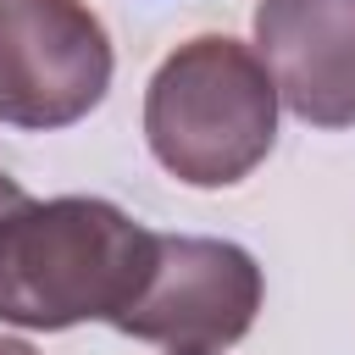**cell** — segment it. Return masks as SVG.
I'll use <instances>...</instances> for the list:
<instances>
[{
	"label": "cell",
	"instance_id": "1",
	"mask_svg": "<svg viewBox=\"0 0 355 355\" xmlns=\"http://www.w3.org/2000/svg\"><path fill=\"white\" fill-rule=\"evenodd\" d=\"M155 255V227L100 194L33 200L0 172V322L61 333L116 322Z\"/></svg>",
	"mask_w": 355,
	"mask_h": 355
},
{
	"label": "cell",
	"instance_id": "2",
	"mask_svg": "<svg viewBox=\"0 0 355 355\" xmlns=\"http://www.w3.org/2000/svg\"><path fill=\"white\" fill-rule=\"evenodd\" d=\"M277 105V83L255 44L194 33L150 72L144 144L178 183L233 189L272 155Z\"/></svg>",
	"mask_w": 355,
	"mask_h": 355
},
{
	"label": "cell",
	"instance_id": "3",
	"mask_svg": "<svg viewBox=\"0 0 355 355\" xmlns=\"http://www.w3.org/2000/svg\"><path fill=\"white\" fill-rule=\"evenodd\" d=\"M261 300L266 277L244 244L205 233H155L150 272L111 327L161 344L166 355H222L255 327Z\"/></svg>",
	"mask_w": 355,
	"mask_h": 355
},
{
	"label": "cell",
	"instance_id": "4",
	"mask_svg": "<svg viewBox=\"0 0 355 355\" xmlns=\"http://www.w3.org/2000/svg\"><path fill=\"white\" fill-rule=\"evenodd\" d=\"M116 55L89 0H0V122L55 133L111 89Z\"/></svg>",
	"mask_w": 355,
	"mask_h": 355
},
{
	"label": "cell",
	"instance_id": "5",
	"mask_svg": "<svg viewBox=\"0 0 355 355\" xmlns=\"http://www.w3.org/2000/svg\"><path fill=\"white\" fill-rule=\"evenodd\" d=\"M255 55L305 128H355V0H255Z\"/></svg>",
	"mask_w": 355,
	"mask_h": 355
},
{
	"label": "cell",
	"instance_id": "6",
	"mask_svg": "<svg viewBox=\"0 0 355 355\" xmlns=\"http://www.w3.org/2000/svg\"><path fill=\"white\" fill-rule=\"evenodd\" d=\"M0 355H39L28 338H0Z\"/></svg>",
	"mask_w": 355,
	"mask_h": 355
}]
</instances>
